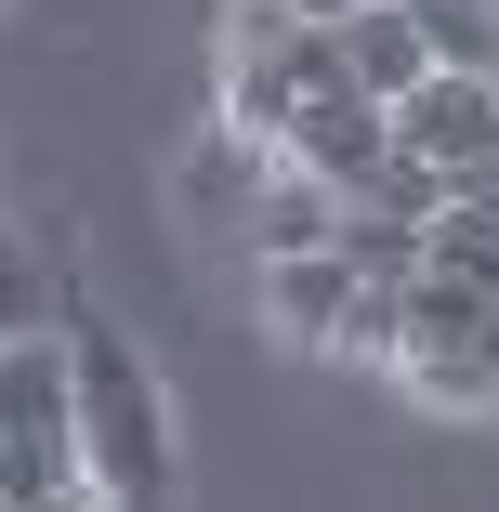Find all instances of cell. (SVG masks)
I'll list each match as a JSON object with an SVG mask.
<instances>
[{"mask_svg":"<svg viewBox=\"0 0 499 512\" xmlns=\"http://www.w3.org/2000/svg\"><path fill=\"white\" fill-rule=\"evenodd\" d=\"M394 14L421 27L434 66H486V53H499V0H394Z\"/></svg>","mask_w":499,"mask_h":512,"instance_id":"cell-11","label":"cell"},{"mask_svg":"<svg viewBox=\"0 0 499 512\" xmlns=\"http://www.w3.org/2000/svg\"><path fill=\"white\" fill-rule=\"evenodd\" d=\"M0 329H53V276H40V250L0 224Z\"/></svg>","mask_w":499,"mask_h":512,"instance_id":"cell-12","label":"cell"},{"mask_svg":"<svg viewBox=\"0 0 499 512\" xmlns=\"http://www.w3.org/2000/svg\"><path fill=\"white\" fill-rule=\"evenodd\" d=\"M394 145L434 158V171H486L499 158V106H486V66H421L394 92Z\"/></svg>","mask_w":499,"mask_h":512,"instance_id":"cell-3","label":"cell"},{"mask_svg":"<svg viewBox=\"0 0 499 512\" xmlns=\"http://www.w3.org/2000/svg\"><path fill=\"white\" fill-rule=\"evenodd\" d=\"M53 342H66V447H79V486L119 499V512L171 499L184 486V434H171V394H158L145 342L106 329V316H79Z\"/></svg>","mask_w":499,"mask_h":512,"instance_id":"cell-1","label":"cell"},{"mask_svg":"<svg viewBox=\"0 0 499 512\" xmlns=\"http://www.w3.org/2000/svg\"><path fill=\"white\" fill-rule=\"evenodd\" d=\"M329 40H342V79H355V92H381V106L434 66V53H421V27L394 14V0H342V14H329Z\"/></svg>","mask_w":499,"mask_h":512,"instance_id":"cell-6","label":"cell"},{"mask_svg":"<svg viewBox=\"0 0 499 512\" xmlns=\"http://www.w3.org/2000/svg\"><path fill=\"white\" fill-rule=\"evenodd\" d=\"M263 171H276V145H250L237 119H211V132L184 145V171H171V211H184V224H224V237H237V211H250V184H263Z\"/></svg>","mask_w":499,"mask_h":512,"instance_id":"cell-5","label":"cell"},{"mask_svg":"<svg viewBox=\"0 0 499 512\" xmlns=\"http://www.w3.org/2000/svg\"><path fill=\"white\" fill-rule=\"evenodd\" d=\"M329 250H342L355 276H421V224H408V211H368V197L329 211Z\"/></svg>","mask_w":499,"mask_h":512,"instance_id":"cell-10","label":"cell"},{"mask_svg":"<svg viewBox=\"0 0 499 512\" xmlns=\"http://www.w3.org/2000/svg\"><path fill=\"white\" fill-rule=\"evenodd\" d=\"M53 499H92L79 447L66 434H0V512H53Z\"/></svg>","mask_w":499,"mask_h":512,"instance_id":"cell-8","label":"cell"},{"mask_svg":"<svg viewBox=\"0 0 499 512\" xmlns=\"http://www.w3.org/2000/svg\"><path fill=\"white\" fill-rule=\"evenodd\" d=\"M486 106H499V53H486Z\"/></svg>","mask_w":499,"mask_h":512,"instance_id":"cell-14","label":"cell"},{"mask_svg":"<svg viewBox=\"0 0 499 512\" xmlns=\"http://www.w3.org/2000/svg\"><path fill=\"white\" fill-rule=\"evenodd\" d=\"M381 145H394V106H381V92H355V79L303 92V106L276 119V158H289V171H316L329 197H342V184H368V171H381Z\"/></svg>","mask_w":499,"mask_h":512,"instance_id":"cell-2","label":"cell"},{"mask_svg":"<svg viewBox=\"0 0 499 512\" xmlns=\"http://www.w3.org/2000/svg\"><path fill=\"white\" fill-rule=\"evenodd\" d=\"M329 355H355V368H394V355H408V276H355Z\"/></svg>","mask_w":499,"mask_h":512,"instance_id":"cell-9","label":"cell"},{"mask_svg":"<svg viewBox=\"0 0 499 512\" xmlns=\"http://www.w3.org/2000/svg\"><path fill=\"white\" fill-rule=\"evenodd\" d=\"M0 434H66V342L0 329Z\"/></svg>","mask_w":499,"mask_h":512,"instance_id":"cell-7","label":"cell"},{"mask_svg":"<svg viewBox=\"0 0 499 512\" xmlns=\"http://www.w3.org/2000/svg\"><path fill=\"white\" fill-rule=\"evenodd\" d=\"M289 14H316V27H329V14H342V0H289Z\"/></svg>","mask_w":499,"mask_h":512,"instance_id":"cell-13","label":"cell"},{"mask_svg":"<svg viewBox=\"0 0 499 512\" xmlns=\"http://www.w3.org/2000/svg\"><path fill=\"white\" fill-rule=\"evenodd\" d=\"M342 302H355V263H342L329 237H316V250H263V329H276L289 355H329Z\"/></svg>","mask_w":499,"mask_h":512,"instance_id":"cell-4","label":"cell"}]
</instances>
